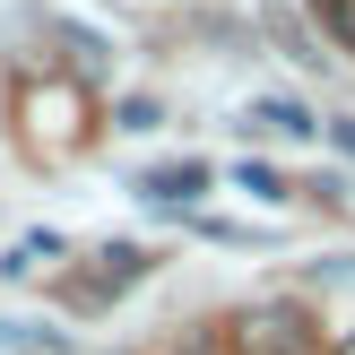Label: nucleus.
<instances>
[{"label":"nucleus","mask_w":355,"mask_h":355,"mask_svg":"<svg viewBox=\"0 0 355 355\" xmlns=\"http://www.w3.org/2000/svg\"><path fill=\"white\" fill-rule=\"evenodd\" d=\"M234 355H321V321L304 304H260L234 321Z\"/></svg>","instance_id":"obj_1"},{"label":"nucleus","mask_w":355,"mask_h":355,"mask_svg":"<svg viewBox=\"0 0 355 355\" xmlns=\"http://www.w3.org/2000/svg\"><path fill=\"white\" fill-rule=\"evenodd\" d=\"M139 277H148V252H130V243H113V252H104V269L87 277V286H78V304H104V295L139 286Z\"/></svg>","instance_id":"obj_2"},{"label":"nucleus","mask_w":355,"mask_h":355,"mask_svg":"<svg viewBox=\"0 0 355 355\" xmlns=\"http://www.w3.org/2000/svg\"><path fill=\"white\" fill-rule=\"evenodd\" d=\"M252 121H260V130H277V139H312V130H321V121H312L304 104H286V96H269V104H252Z\"/></svg>","instance_id":"obj_3"},{"label":"nucleus","mask_w":355,"mask_h":355,"mask_svg":"<svg viewBox=\"0 0 355 355\" xmlns=\"http://www.w3.org/2000/svg\"><path fill=\"white\" fill-rule=\"evenodd\" d=\"M148 200H191V191H208V165H165V173H148Z\"/></svg>","instance_id":"obj_4"},{"label":"nucleus","mask_w":355,"mask_h":355,"mask_svg":"<svg viewBox=\"0 0 355 355\" xmlns=\"http://www.w3.org/2000/svg\"><path fill=\"white\" fill-rule=\"evenodd\" d=\"M44 260H61V234H26L9 260H0V269H9V277H26V269H44Z\"/></svg>","instance_id":"obj_5"},{"label":"nucleus","mask_w":355,"mask_h":355,"mask_svg":"<svg viewBox=\"0 0 355 355\" xmlns=\"http://www.w3.org/2000/svg\"><path fill=\"white\" fill-rule=\"evenodd\" d=\"M312 9H321V26L338 35V52H355V0H312Z\"/></svg>","instance_id":"obj_6"},{"label":"nucleus","mask_w":355,"mask_h":355,"mask_svg":"<svg viewBox=\"0 0 355 355\" xmlns=\"http://www.w3.org/2000/svg\"><path fill=\"white\" fill-rule=\"evenodd\" d=\"M234 182H243V191H252V200H286V182H277V173H269V165H243V173H234Z\"/></svg>","instance_id":"obj_7"},{"label":"nucleus","mask_w":355,"mask_h":355,"mask_svg":"<svg viewBox=\"0 0 355 355\" xmlns=\"http://www.w3.org/2000/svg\"><path fill=\"white\" fill-rule=\"evenodd\" d=\"M17 355H78L69 338H44V329H17Z\"/></svg>","instance_id":"obj_8"},{"label":"nucleus","mask_w":355,"mask_h":355,"mask_svg":"<svg viewBox=\"0 0 355 355\" xmlns=\"http://www.w3.org/2000/svg\"><path fill=\"white\" fill-rule=\"evenodd\" d=\"M329 139H338V148H347V156H355V121H329Z\"/></svg>","instance_id":"obj_9"},{"label":"nucleus","mask_w":355,"mask_h":355,"mask_svg":"<svg viewBox=\"0 0 355 355\" xmlns=\"http://www.w3.org/2000/svg\"><path fill=\"white\" fill-rule=\"evenodd\" d=\"M329 355H355V329H347V338H338V347H329Z\"/></svg>","instance_id":"obj_10"}]
</instances>
